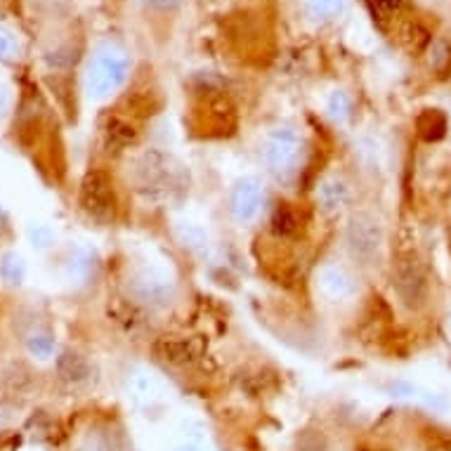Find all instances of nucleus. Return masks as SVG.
I'll use <instances>...</instances> for the list:
<instances>
[{"label":"nucleus","instance_id":"nucleus-1","mask_svg":"<svg viewBox=\"0 0 451 451\" xmlns=\"http://www.w3.org/2000/svg\"><path fill=\"white\" fill-rule=\"evenodd\" d=\"M392 288L397 291V298L409 310H421L428 302V274L423 262L416 253H399L395 267H392Z\"/></svg>","mask_w":451,"mask_h":451},{"label":"nucleus","instance_id":"nucleus-2","mask_svg":"<svg viewBox=\"0 0 451 451\" xmlns=\"http://www.w3.org/2000/svg\"><path fill=\"white\" fill-rule=\"evenodd\" d=\"M81 208L93 220L107 222L116 213V191L114 182L105 170H90L81 182Z\"/></svg>","mask_w":451,"mask_h":451},{"label":"nucleus","instance_id":"nucleus-3","mask_svg":"<svg viewBox=\"0 0 451 451\" xmlns=\"http://www.w3.org/2000/svg\"><path fill=\"white\" fill-rule=\"evenodd\" d=\"M128 60L116 50H102L88 69V86L95 95H109L126 81Z\"/></svg>","mask_w":451,"mask_h":451},{"label":"nucleus","instance_id":"nucleus-4","mask_svg":"<svg viewBox=\"0 0 451 451\" xmlns=\"http://www.w3.org/2000/svg\"><path fill=\"white\" fill-rule=\"evenodd\" d=\"M350 243L352 250L362 257H369L378 250V243H381V227L378 222L373 220L371 215H357L350 224Z\"/></svg>","mask_w":451,"mask_h":451},{"label":"nucleus","instance_id":"nucleus-5","mask_svg":"<svg viewBox=\"0 0 451 451\" xmlns=\"http://www.w3.org/2000/svg\"><path fill=\"white\" fill-rule=\"evenodd\" d=\"M198 345L194 340H184V338H161L156 343V354L161 359L170 364H187L191 359L198 357Z\"/></svg>","mask_w":451,"mask_h":451},{"label":"nucleus","instance_id":"nucleus-6","mask_svg":"<svg viewBox=\"0 0 451 451\" xmlns=\"http://www.w3.org/2000/svg\"><path fill=\"white\" fill-rule=\"evenodd\" d=\"M416 126H418V135H421L425 142H437L447 133V119H444L440 109H425V112L418 116Z\"/></svg>","mask_w":451,"mask_h":451},{"label":"nucleus","instance_id":"nucleus-7","mask_svg":"<svg viewBox=\"0 0 451 451\" xmlns=\"http://www.w3.org/2000/svg\"><path fill=\"white\" fill-rule=\"evenodd\" d=\"M399 41L409 53H421L430 43V31L421 22H404L399 27Z\"/></svg>","mask_w":451,"mask_h":451},{"label":"nucleus","instance_id":"nucleus-8","mask_svg":"<svg viewBox=\"0 0 451 451\" xmlns=\"http://www.w3.org/2000/svg\"><path fill=\"white\" fill-rule=\"evenodd\" d=\"M135 128L123 119H109L105 137H107V147H114L116 152L123 149V147L133 144L135 142Z\"/></svg>","mask_w":451,"mask_h":451},{"label":"nucleus","instance_id":"nucleus-9","mask_svg":"<svg viewBox=\"0 0 451 451\" xmlns=\"http://www.w3.org/2000/svg\"><path fill=\"white\" fill-rule=\"evenodd\" d=\"M60 376L69 383H79L88 376V364L79 354H64L60 359Z\"/></svg>","mask_w":451,"mask_h":451},{"label":"nucleus","instance_id":"nucleus-10","mask_svg":"<svg viewBox=\"0 0 451 451\" xmlns=\"http://www.w3.org/2000/svg\"><path fill=\"white\" fill-rule=\"evenodd\" d=\"M295 229H298V217H295V213L288 208L286 203L279 206L272 215V231L276 236H291Z\"/></svg>","mask_w":451,"mask_h":451},{"label":"nucleus","instance_id":"nucleus-11","mask_svg":"<svg viewBox=\"0 0 451 451\" xmlns=\"http://www.w3.org/2000/svg\"><path fill=\"white\" fill-rule=\"evenodd\" d=\"M430 67L437 71V76H447L451 69V45L447 41H437L430 50Z\"/></svg>","mask_w":451,"mask_h":451},{"label":"nucleus","instance_id":"nucleus-12","mask_svg":"<svg viewBox=\"0 0 451 451\" xmlns=\"http://www.w3.org/2000/svg\"><path fill=\"white\" fill-rule=\"evenodd\" d=\"M373 19H378L381 24H388L395 19V15L402 8V0H366Z\"/></svg>","mask_w":451,"mask_h":451},{"label":"nucleus","instance_id":"nucleus-13","mask_svg":"<svg viewBox=\"0 0 451 451\" xmlns=\"http://www.w3.org/2000/svg\"><path fill=\"white\" fill-rule=\"evenodd\" d=\"M0 272L8 279L10 283H19L24 276V265L17 255H5L3 257V265H0Z\"/></svg>","mask_w":451,"mask_h":451},{"label":"nucleus","instance_id":"nucleus-14","mask_svg":"<svg viewBox=\"0 0 451 451\" xmlns=\"http://www.w3.org/2000/svg\"><path fill=\"white\" fill-rule=\"evenodd\" d=\"M19 50V43L12 31L0 27V60H12Z\"/></svg>","mask_w":451,"mask_h":451},{"label":"nucleus","instance_id":"nucleus-15","mask_svg":"<svg viewBox=\"0 0 451 451\" xmlns=\"http://www.w3.org/2000/svg\"><path fill=\"white\" fill-rule=\"evenodd\" d=\"M29 347H31V352H34L36 357L45 359L50 354V350H53V340H50L48 336H34V338H31Z\"/></svg>","mask_w":451,"mask_h":451},{"label":"nucleus","instance_id":"nucleus-16","mask_svg":"<svg viewBox=\"0 0 451 451\" xmlns=\"http://www.w3.org/2000/svg\"><path fill=\"white\" fill-rule=\"evenodd\" d=\"M317 12H336L340 8V0H310Z\"/></svg>","mask_w":451,"mask_h":451},{"label":"nucleus","instance_id":"nucleus-17","mask_svg":"<svg viewBox=\"0 0 451 451\" xmlns=\"http://www.w3.org/2000/svg\"><path fill=\"white\" fill-rule=\"evenodd\" d=\"M144 3L154 5V8H177V5L184 3V0H144Z\"/></svg>","mask_w":451,"mask_h":451},{"label":"nucleus","instance_id":"nucleus-18","mask_svg":"<svg viewBox=\"0 0 451 451\" xmlns=\"http://www.w3.org/2000/svg\"><path fill=\"white\" fill-rule=\"evenodd\" d=\"M0 112H3V93H0Z\"/></svg>","mask_w":451,"mask_h":451}]
</instances>
